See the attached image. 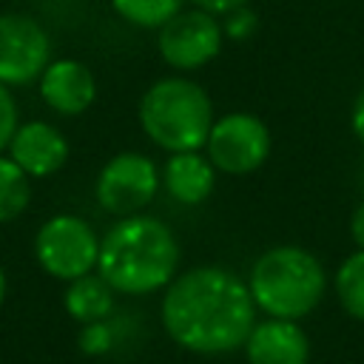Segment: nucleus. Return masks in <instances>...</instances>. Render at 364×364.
<instances>
[{"instance_id":"f257e3e1","label":"nucleus","mask_w":364,"mask_h":364,"mask_svg":"<svg viewBox=\"0 0 364 364\" xmlns=\"http://www.w3.org/2000/svg\"><path fill=\"white\" fill-rule=\"evenodd\" d=\"M256 313L247 279L222 264L179 270L159 301V321L168 338L196 355L242 350L259 321Z\"/></svg>"},{"instance_id":"f03ea898","label":"nucleus","mask_w":364,"mask_h":364,"mask_svg":"<svg viewBox=\"0 0 364 364\" xmlns=\"http://www.w3.org/2000/svg\"><path fill=\"white\" fill-rule=\"evenodd\" d=\"M182 264V247L168 222L151 213L119 216L100 236L97 273L117 296H151L165 290Z\"/></svg>"},{"instance_id":"7ed1b4c3","label":"nucleus","mask_w":364,"mask_h":364,"mask_svg":"<svg viewBox=\"0 0 364 364\" xmlns=\"http://www.w3.org/2000/svg\"><path fill=\"white\" fill-rule=\"evenodd\" d=\"M327 270L321 259L301 245H273L262 250L247 273V287L259 313L270 318L301 321L327 293Z\"/></svg>"},{"instance_id":"20e7f679","label":"nucleus","mask_w":364,"mask_h":364,"mask_svg":"<svg viewBox=\"0 0 364 364\" xmlns=\"http://www.w3.org/2000/svg\"><path fill=\"white\" fill-rule=\"evenodd\" d=\"M142 134L165 154L202 151L216 119L213 100L196 80L168 74L154 80L136 105Z\"/></svg>"},{"instance_id":"39448f33","label":"nucleus","mask_w":364,"mask_h":364,"mask_svg":"<svg viewBox=\"0 0 364 364\" xmlns=\"http://www.w3.org/2000/svg\"><path fill=\"white\" fill-rule=\"evenodd\" d=\"M31 253L46 276L68 284L97 270L100 233L80 213H54L34 230Z\"/></svg>"},{"instance_id":"423d86ee","label":"nucleus","mask_w":364,"mask_h":364,"mask_svg":"<svg viewBox=\"0 0 364 364\" xmlns=\"http://www.w3.org/2000/svg\"><path fill=\"white\" fill-rule=\"evenodd\" d=\"M273 151V134L267 122L250 111H230L213 119L205 156L219 173L247 176L259 171Z\"/></svg>"},{"instance_id":"0eeeda50","label":"nucleus","mask_w":364,"mask_h":364,"mask_svg":"<svg viewBox=\"0 0 364 364\" xmlns=\"http://www.w3.org/2000/svg\"><path fill=\"white\" fill-rule=\"evenodd\" d=\"M162 188L159 165L142 151H119L108 156L94 179V199L111 216L145 213Z\"/></svg>"},{"instance_id":"6e6552de","label":"nucleus","mask_w":364,"mask_h":364,"mask_svg":"<svg viewBox=\"0 0 364 364\" xmlns=\"http://www.w3.org/2000/svg\"><path fill=\"white\" fill-rule=\"evenodd\" d=\"M225 43L228 40L222 31V17L205 9H196V6L182 9L156 31L159 57L176 74L205 68L222 54Z\"/></svg>"},{"instance_id":"1a4fd4ad","label":"nucleus","mask_w":364,"mask_h":364,"mask_svg":"<svg viewBox=\"0 0 364 364\" xmlns=\"http://www.w3.org/2000/svg\"><path fill=\"white\" fill-rule=\"evenodd\" d=\"M54 60L48 28L26 11H0V82L23 88L40 80Z\"/></svg>"},{"instance_id":"9d476101","label":"nucleus","mask_w":364,"mask_h":364,"mask_svg":"<svg viewBox=\"0 0 364 364\" xmlns=\"http://www.w3.org/2000/svg\"><path fill=\"white\" fill-rule=\"evenodd\" d=\"M34 85L43 105L57 117H80L97 100V77L77 57H54Z\"/></svg>"},{"instance_id":"9b49d317","label":"nucleus","mask_w":364,"mask_h":364,"mask_svg":"<svg viewBox=\"0 0 364 364\" xmlns=\"http://www.w3.org/2000/svg\"><path fill=\"white\" fill-rule=\"evenodd\" d=\"M6 154L31 176L48 179L68 165L71 145L65 134L48 119H26L17 125Z\"/></svg>"},{"instance_id":"f8f14e48","label":"nucleus","mask_w":364,"mask_h":364,"mask_svg":"<svg viewBox=\"0 0 364 364\" xmlns=\"http://www.w3.org/2000/svg\"><path fill=\"white\" fill-rule=\"evenodd\" d=\"M242 353L247 364H310V338L299 321L264 316L253 324Z\"/></svg>"},{"instance_id":"ddd939ff","label":"nucleus","mask_w":364,"mask_h":364,"mask_svg":"<svg viewBox=\"0 0 364 364\" xmlns=\"http://www.w3.org/2000/svg\"><path fill=\"white\" fill-rule=\"evenodd\" d=\"M216 168L202 151H179L168 154L159 168L162 191L182 208H196L210 199L216 188Z\"/></svg>"},{"instance_id":"4468645a","label":"nucleus","mask_w":364,"mask_h":364,"mask_svg":"<svg viewBox=\"0 0 364 364\" xmlns=\"http://www.w3.org/2000/svg\"><path fill=\"white\" fill-rule=\"evenodd\" d=\"M63 307L68 318L77 324H91V321H105L117 310V293L114 287L94 270L88 276H80L65 284L63 290Z\"/></svg>"},{"instance_id":"2eb2a0df","label":"nucleus","mask_w":364,"mask_h":364,"mask_svg":"<svg viewBox=\"0 0 364 364\" xmlns=\"http://www.w3.org/2000/svg\"><path fill=\"white\" fill-rule=\"evenodd\" d=\"M34 196V179L9 156L0 154V225L20 219Z\"/></svg>"},{"instance_id":"dca6fc26","label":"nucleus","mask_w":364,"mask_h":364,"mask_svg":"<svg viewBox=\"0 0 364 364\" xmlns=\"http://www.w3.org/2000/svg\"><path fill=\"white\" fill-rule=\"evenodd\" d=\"M333 290H336L341 310L350 318L364 321V250L361 247H355L350 256H344V262L336 267Z\"/></svg>"},{"instance_id":"f3484780","label":"nucleus","mask_w":364,"mask_h":364,"mask_svg":"<svg viewBox=\"0 0 364 364\" xmlns=\"http://www.w3.org/2000/svg\"><path fill=\"white\" fill-rule=\"evenodd\" d=\"M108 3L122 23L145 31H159L173 14L185 9L188 0H108Z\"/></svg>"},{"instance_id":"a211bd4d","label":"nucleus","mask_w":364,"mask_h":364,"mask_svg":"<svg viewBox=\"0 0 364 364\" xmlns=\"http://www.w3.org/2000/svg\"><path fill=\"white\" fill-rule=\"evenodd\" d=\"M117 344V333H114V321H91V324H80V336H77V347L82 355H108Z\"/></svg>"},{"instance_id":"6ab92c4d","label":"nucleus","mask_w":364,"mask_h":364,"mask_svg":"<svg viewBox=\"0 0 364 364\" xmlns=\"http://www.w3.org/2000/svg\"><path fill=\"white\" fill-rule=\"evenodd\" d=\"M20 125V105L9 85L0 82V154H6L14 131Z\"/></svg>"},{"instance_id":"aec40b11","label":"nucleus","mask_w":364,"mask_h":364,"mask_svg":"<svg viewBox=\"0 0 364 364\" xmlns=\"http://www.w3.org/2000/svg\"><path fill=\"white\" fill-rule=\"evenodd\" d=\"M222 31H225V40H233V43L247 40L256 31V14H253V9L250 6H242V9H233V11L222 14Z\"/></svg>"},{"instance_id":"412c9836","label":"nucleus","mask_w":364,"mask_h":364,"mask_svg":"<svg viewBox=\"0 0 364 364\" xmlns=\"http://www.w3.org/2000/svg\"><path fill=\"white\" fill-rule=\"evenodd\" d=\"M188 3H191V6H196V9H205V11L216 14V17H222V14L233 11V9L250 6V0H188Z\"/></svg>"},{"instance_id":"4be33fe9","label":"nucleus","mask_w":364,"mask_h":364,"mask_svg":"<svg viewBox=\"0 0 364 364\" xmlns=\"http://www.w3.org/2000/svg\"><path fill=\"white\" fill-rule=\"evenodd\" d=\"M350 128L355 134V139L364 145V85L358 88L353 105H350Z\"/></svg>"},{"instance_id":"5701e85b","label":"nucleus","mask_w":364,"mask_h":364,"mask_svg":"<svg viewBox=\"0 0 364 364\" xmlns=\"http://www.w3.org/2000/svg\"><path fill=\"white\" fill-rule=\"evenodd\" d=\"M350 236H353L355 247L364 250V199H361V202L353 208V213H350Z\"/></svg>"},{"instance_id":"b1692460","label":"nucleus","mask_w":364,"mask_h":364,"mask_svg":"<svg viewBox=\"0 0 364 364\" xmlns=\"http://www.w3.org/2000/svg\"><path fill=\"white\" fill-rule=\"evenodd\" d=\"M6 299H9V276H6V267L0 264V307L6 304Z\"/></svg>"}]
</instances>
